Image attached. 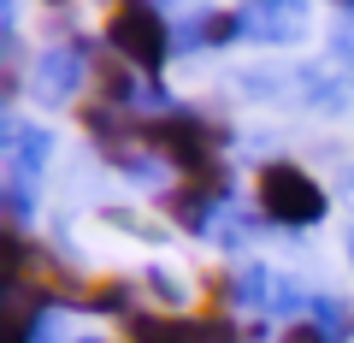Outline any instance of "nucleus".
<instances>
[{
  "instance_id": "obj_1",
  "label": "nucleus",
  "mask_w": 354,
  "mask_h": 343,
  "mask_svg": "<svg viewBox=\"0 0 354 343\" xmlns=\"http://www.w3.org/2000/svg\"><path fill=\"white\" fill-rule=\"evenodd\" d=\"M95 89V36H65V42H41L36 60L24 71V95L41 113H65Z\"/></svg>"
},
{
  "instance_id": "obj_2",
  "label": "nucleus",
  "mask_w": 354,
  "mask_h": 343,
  "mask_svg": "<svg viewBox=\"0 0 354 343\" xmlns=\"http://www.w3.org/2000/svg\"><path fill=\"white\" fill-rule=\"evenodd\" d=\"M101 48L118 53L124 65H136L142 77H160L171 65V18L153 0H118L101 18Z\"/></svg>"
},
{
  "instance_id": "obj_3",
  "label": "nucleus",
  "mask_w": 354,
  "mask_h": 343,
  "mask_svg": "<svg viewBox=\"0 0 354 343\" xmlns=\"http://www.w3.org/2000/svg\"><path fill=\"white\" fill-rule=\"evenodd\" d=\"M254 202H260V213L272 219V225H283V231H313L319 219L330 213L325 184H319L307 166H295V160H266L260 178H254Z\"/></svg>"
},
{
  "instance_id": "obj_4",
  "label": "nucleus",
  "mask_w": 354,
  "mask_h": 343,
  "mask_svg": "<svg viewBox=\"0 0 354 343\" xmlns=\"http://www.w3.org/2000/svg\"><path fill=\"white\" fill-rule=\"evenodd\" d=\"M130 343H242V331L225 314H165V308H136L124 319Z\"/></svg>"
},
{
  "instance_id": "obj_5",
  "label": "nucleus",
  "mask_w": 354,
  "mask_h": 343,
  "mask_svg": "<svg viewBox=\"0 0 354 343\" xmlns=\"http://www.w3.org/2000/svg\"><path fill=\"white\" fill-rule=\"evenodd\" d=\"M295 101L313 113H348L354 107V71H337L330 60L295 65Z\"/></svg>"
},
{
  "instance_id": "obj_6",
  "label": "nucleus",
  "mask_w": 354,
  "mask_h": 343,
  "mask_svg": "<svg viewBox=\"0 0 354 343\" xmlns=\"http://www.w3.org/2000/svg\"><path fill=\"white\" fill-rule=\"evenodd\" d=\"M207 48H213V6H201V12L171 24V60L177 53H207Z\"/></svg>"
},
{
  "instance_id": "obj_7",
  "label": "nucleus",
  "mask_w": 354,
  "mask_h": 343,
  "mask_svg": "<svg viewBox=\"0 0 354 343\" xmlns=\"http://www.w3.org/2000/svg\"><path fill=\"white\" fill-rule=\"evenodd\" d=\"M307 319H313V331H319V337H325V343H348V308H342L337 302V296H313V314H307Z\"/></svg>"
},
{
  "instance_id": "obj_8",
  "label": "nucleus",
  "mask_w": 354,
  "mask_h": 343,
  "mask_svg": "<svg viewBox=\"0 0 354 343\" xmlns=\"http://www.w3.org/2000/svg\"><path fill=\"white\" fill-rule=\"evenodd\" d=\"M325 60L337 71H354V12H337L325 30Z\"/></svg>"
},
{
  "instance_id": "obj_9",
  "label": "nucleus",
  "mask_w": 354,
  "mask_h": 343,
  "mask_svg": "<svg viewBox=\"0 0 354 343\" xmlns=\"http://www.w3.org/2000/svg\"><path fill=\"white\" fill-rule=\"evenodd\" d=\"M41 6H48V12H59V6H71V0H41Z\"/></svg>"
},
{
  "instance_id": "obj_10",
  "label": "nucleus",
  "mask_w": 354,
  "mask_h": 343,
  "mask_svg": "<svg viewBox=\"0 0 354 343\" xmlns=\"http://www.w3.org/2000/svg\"><path fill=\"white\" fill-rule=\"evenodd\" d=\"M348 254H354V231H348Z\"/></svg>"
},
{
  "instance_id": "obj_11",
  "label": "nucleus",
  "mask_w": 354,
  "mask_h": 343,
  "mask_svg": "<svg viewBox=\"0 0 354 343\" xmlns=\"http://www.w3.org/2000/svg\"><path fill=\"white\" fill-rule=\"evenodd\" d=\"M348 184H354V172H348Z\"/></svg>"
}]
</instances>
